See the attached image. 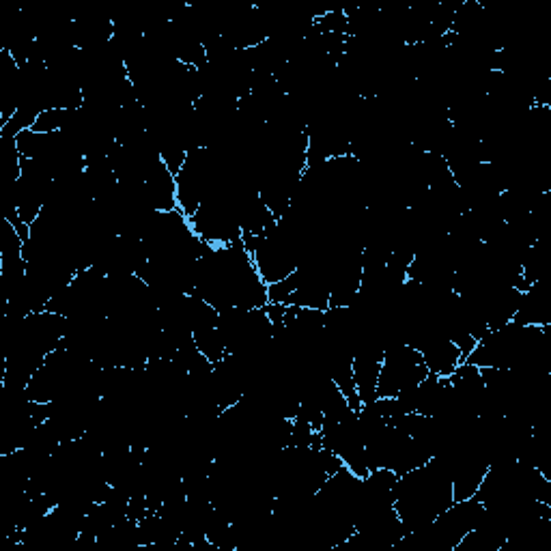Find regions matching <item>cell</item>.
<instances>
[{"instance_id": "obj_4", "label": "cell", "mask_w": 551, "mask_h": 551, "mask_svg": "<svg viewBox=\"0 0 551 551\" xmlns=\"http://www.w3.org/2000/svg\"><path fill=\"white\" fill-rule=\"evenodd\" d=\"M149 201L155 211H175L177 209V181L175 175L168 171L166 164L160 162L153 168L145 181Z\"/></svg>"}, {"instance_id": "obj_3", "label": "cell", "mask_w": 551, "mask_h": 551, "mask_svg": "<svg viewBox=\"0 0 551 551\" xmlns=\"http://www.w3.org/2000/svg\"><path fill=\"white\" fill-rule=\"evenodd\" d=\"M422 362H425L429 375L437 377H450L455 373L457 366L463 362L461 349L450 341L446 334H437L422 345L420 349Z\"/></svg>"}, {"instance_id": "obj_6", "label": "cell", "mask_w": 551, "mask_h": 551, "mask_svg": "<svg viewBox=\"0 0 551 551\" xmlns=\"http://www.w3.org/2000/svg\"><path fill=\"white\" fill-rule=\"evenodd\" d=\"M72 115H74V110H44L31 130H35L39 134L63 132L69 125V121H72Z\"/></svg>"}, {"instance_id": "obj_1", "label": "cell", "mask_w": 551, "mask_h": 551, "mask_svg": "<svg viewBox=\"0 0 551 551\" xmlns=\"http://www.w3.org/2000/svg\"><path fill=\"white\" fill-rule=\"evenodd\" d=\"M392 493L405 534L425 528L455 502L450 470L440 457H433L429 463L399 476Z\"/></svg>"}, {"instance_id": "obj_2", "label": "cell", "mask_w": 551, "mask_h": 551, "mask_svg": "<svg viewBox=\"0 0 551 551\" xmlns=\"http://www.w3.org/2000/svg\"><path fill=\"white\" fill-rule=\"evenodd\" d=\"M429 377L420 351L412 345H394L386 349L381 362L377 399H397L399 394L418 388Z\"/></svg>"}, {"instance_id": "obj_5", "label": "cell", "mask_w": 551, "mask_h": 551, "mask_svg": "<svg viewBox=\"0 0 551 551\" xmlns=\"http://www.w3.org/2000/svg\"><path fill=\"white\" fill-rule=\"evenodd\" d=\"M194 345L211 364H216L218 360H222L226 356V345L222 341L218 328H207V330L194 332Z\"/></svg>"}]
</instances>
